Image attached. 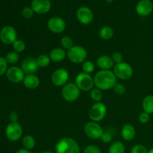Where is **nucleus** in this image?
Masks as SVG:
<instances>
[{
  "instance_id": "bb28decb",
  "label": "nucleus",
  "mask_w": 153,
  "mask_h": 153,
  "mask_svg": "<svg viewBox=\"0 0 153 153\" xmlns=\"http://www.w3.org/2000/svg\"><path fill=\"white\" fill-rule=\"evenodd\" d=\"M61 48H63L64 49H69L70 48L73 47L74 45H73V40L69 36H64L61 39Z\"/></svg>"
},
{
  "instance_id": "5701e85b",
  "label": "nucleus",
  "mask_w": 153,
  "mask_h": 153,
  "mask_svg": "<svg viewBox=\"0 0 153 153\" xmlns=\"http://www.w3.org/2000/svg\"><path fill=\"white\" fill-rule=\"evenodd\" d=\"M22 143L24 149L30 151L34 149V146H35V139L34 138L33 136L27 134V135L24 136L23 138H22Z\"/></svg>"
},
{
  "instance_id": "c85d7f7f",
  "label": "nucleus",
  "mask_w": 153,
  "mask_h": 153,
  "mask_svg": "<svg viewBox=\"0 0 153 153\" xmlns=\"http://www.w3.org/2000/svg\"><path fill=\"white\" fill-rule=\"evenodd\" d=\"M82 70L85 73L91 75L95 70V65L94 63L91 61H85V62L82 63Z\"/></svg>"
},
{
  "instance_id": "72a5a7b5",
  "label": "nucleus",
  "mask_w": 153,
  "mask_h": 153,
  "mask_svg": "<svg viewBox=\"0 0 153 153\" xmlns=\"http://www.w3.org/2000/svg\"><path fill=\"white\" fill-rule=\"evenodd\" d=\"M131 153H148V150L143 145L137 144L133 146Z\"/></svg>"
},
{
  "instance_id": "b1692460",
  "label": "nucleus",
  "mask_w": 153,
  "mask_h": 153,
  "mask_svg": "<svg viewBox=\"0 0 153 153\" xmlns=\"http://www.w3.org/2000/svg\"><path fill=\"white\" fill-rule=\"evenodd\" d=\"M99 35L102 40H110L114 36V30L110 26H104L100 30Z\"/></svg>"
},
{
  "instance_id": "4be33fe9",
  "label": "nucleus",
  "mask_w": 153,
  "mask_h": 153,
  "mask_svg": "<svg viewBox=\"0 0 153 153\" xmlns=\"http://www.w3.org/2000/svg\"><path fill=\"white\" fill-rule=\"evenodd\" d=\"M143 111L149 114H153V96L148 95L144 97L142 102Z\"/></svg>"
},
{
  "instance_id": "c756f323",
  "label": "nucleus",
  "mask_w": 153,
  "mask_h": 153,
  "mask_svg": "<svg viewBox=\"0 0 153 153\" xmlns=\"http://www.w3.org/2000/svg\"><path fill=\"white\" fill-rule=\"evenodd\" d=\"M13 46V49L14 52L19 53V52H23L25 49V43L23 40H16L14 43L12 44Z\"/></svg>"
},
{
  "instance_id": "79ce46f5",
  "label": "nucleus",
  "mask_w": 153,
  "mask_h": 153,
  "mask_svg": "<svg viewBox=\"0 0 153 153\" xmlns=\"http://www.w3.org/2000/svg\"><path fill=\"white\" fill-rule=\"evenodd\" d=\"M41 153H54V152H51V151H45V152H41Z\"/></svg>"
},
{
  "instance_id": "a19ab883",
  "label": "nucleus",
  "mask_w": 153,
  "mask_h": 153,
  "mask_svg": "<svg viewBox=\"0 0 153 153\" xmlns=\"http://www.w3.org/2000/svg\"><path fill=\"white\" fill-rule=\"evenodd\" d=\"M16 153H31L29 150L25 149H20L17 151Z\"/></svg>"
},
{
  "instance_id": "aec40b11",
  "label": "nucleus",
  "mask_w": 153,
  "mask_h": 153,
  "mask_svg": "<svg viewBox=\"0 0 153 153\" xmlns=\"http://www.w3.org/2000/svg\"><path fill=\"white\" fill-rule=\"evenodd\" d=\"M40 79L35 74L26 75L24 78L23 84L28 89H36L40 85Z\"/></svg>"
},
{
  "instance_id": "20e7f679",
  "label": "nucleus",
  "mask_w": 153,
  "mask_h": 153,
  "mask_svg": "<svg viewBox=\"0 0 153 153\" xmlns=\"http://www.w3.org/2000/svg\"><path fill=\"white\" fill-rule=\"evenodd\" d=\"M113 73L116 76L117 79L121 80H128L133 76V68L128 63L121 62L116 64L113 67Z\"/></svg>"
},
{
  "instance_id": "9d476101",
  "label": "nucleus",
  "mask_w": 153,
  "mask_h": 153,
  "mask_svg": "<svg viewBox=\"0 0 153 153\" xmlns=\"http://www.w3.org/2000/svg\"><path fill=\"white\" fill-rule=\"evenodd\" d=\"M17 33L13 27L7 25L0 31V40L4 44H13L17 39Z\"/></svg>"
},
{
  "instance_id": "f3484780",
  "label": "nucleus",
  "mask_w": 153,
  "mask_h": 153,
  "mask_svg": "<svg viewBox=\"0 0 153 153\" xmlns=\"http://www.w3.org/2000/svg\"><path fill=\"white\" fill-rule=\"evenodd\" d=\"M135 10L139 16H149L153 10V4L150 0H140L136 5Z\"/></svg>"
},
{
  "instance_id": "1a4fd4ad",
  "label": "nucleus",
  "mask_w": 153,
  "mask_h": 153,
  "mask_svg": "<svg viewBox=\"0 0 153 153\" xmlns=\"http://www.w3.org/2000/svg\"><path fill=\"white\" fill-rule=\"evenodd\" d=\"M6 137L10 141H17L22 135V128L18 122L10 123L6 127Z\"/></svg>"
},
{
  "instance_id": "37998d69",
  "label": "nucleus",
  "mask_w": 153,
  "mask_h": 153,
  "mask_svg": "<svg viewBox=\"0 0 153 153\" xmlns=\"http://www.w3.org/2000/svg\"><path fill=\"white\" fill-rule=\"evenodd\" d=\"M148 153H153V148L152 149H151L149 151H148Z\"/></svg>"
},
{
  "instance_id": "c03bdc74",
  "label": "nucleus",
  "mask_w": 153,
  "mask_h": 153,
  "mask_svg": "<svg viewBox=\"0 0 153 153\" xmlns=\"http://www.w3.org/2000/svg\"><path fill=\"white\" fill-rule=\"evenodd\" d=\"M105 1H108V2H111V1H114V0H105Z\"/></svg>"
},
{
  "instance_id": "6e6552de",
  "label": "nucleus",
  "mask_w": 153,
  "mask_h": 153,
  "mask_svg": "<svg viewBox=\"0 0 153 153\" xmlns=\"http://www.w3.org/2000/svg\"><path fill=\"white\" fill-rule=\"evenodd\" d=\"M85 133L89 138L93 140H97V139L101 138L102 134L103 133V129L101 126L99 125L96 122H88L85 124Z\"/></svg>"
},
{
  "instance_id": "39448f33",
  "label": "nucleus",
  "mask_w": 153,
  "mask_h": 153,
  "mask_svg": "<svg viewBox=\"0 0 153 153\" xmlns=\"http://www.w3.org/2000/svg\"><path fill=\"white\" fill-rule=\"evenodd\" d=\"M80 91V89L75 83H67L63 86L61 95L64 100L69 102H73L79 98Z\"/></svg>"
},
{
  "instance_id": "a211bd4d",
  "label": "nucleus",
  "mask_w": 153,
  "mask_h": 153,
  "mask_svg": "<svg viewBox=\"0 0 153 153\" xmlns=\"http://www.w3.org/2000/svg\"><path fill=\"white\" fill-rule=\"evenodd\" d=\"M97 64L101 70H110L114 66L111 57L108 55H101L97 58Z\"/></svg>"
},
{
  "instance_id": "cd10ccee",
  "label": "nucleus",
  "mask_w": 153,
  "mask_h": 153,
  "mask_svg": "<svg viewBox=\"0 0 153 153\" xmlns=\"http://www.w3.org/2000/svg\"><path fill=\"white\" fill-rule=\"evenodd\" d=\"M90 95H91V99L96 102H101L102 99V92L101 90L97 88H93L90 92Z\"/></svg>"
},
{
  "instance_id": "f257e3e1",
  "label": "nucleus",
  "mask_w": 153,
  "mask_h": 153,
  "mask_svg": "<svg viewBox=\"0 0 153 153\" xmlns=\"http://www.w3.org/2000/svg\"><path fill=\"white\" fill-rule=\"evenodd\" d=\"M96 88L102 91L113 89L117 84V77L111 70H100L94 77Z\"/></svg>"
},
{
  "instance_id": "dca6fc26",
  "label": "nucleus",
  "mask_w": 153,
  "mask_h": 153,
  "mask_svg": "<svg viewBox=\"0 0 153 153\" xmlns=\"http://www.w3.org/2000/svg\"><path fill=\"white\" fill-rule=\"evenodd\" d=\"M6 76L7 79L13 83H19L23 82L25 78V73L23 70L18 67H11L7 69L6 72Z\"/></svg>"
},
{
  "instance_id": "a878e982",
  "label": "nucleus",
  "mask_w": 153,
  "mask_h": 153,
  "mask_svg": "<svg viewBox=\"0 0 153 153\" xmlns=\"http://www.w3.org/2000/svg\"><path fill=\"white\" fill-rule=\"evenodd\" d=\"M36 59H37V62L39 67H41V68L47 67L50 64L51 62V59L50 58H49V55H45V54H41V55H39Z\"/></svg>"
},
{
  "instance_id": "7c9ffc66",
  "label": "nucleus",
  "mask_w": 153,
  "mask_h": 153,
  "mask_svg": "<svg viewBox=\"0 0 153 153\" xmlns=\"http://www.w3.org/2000/svg\"><path fill=\"white\" fill-rule=\"evenodd\" d=\"M19 55L17 52H10L7 54L5 57V59L7 63L9 64H16L19 61Z\"/></svg>"
},
{
  "instance_id": "58836bf2",
  "label": "nucleus",
  "mask_w": 153,
  "mask_h": 153,
  "mask_svg": "<svg viewBox=\"0 0 153 153\" xmlns=\"http://www.w3.org/2000/svg\"><path fill=\"white\" fill-rule=\"evenodd\" d=\"M149 118H150V117H149V114L143 111L142 112V113H140V115H139L138 120L140 123L145 124V123H147L149 122Z\"/></svg>"
},
{
  "instance_id": "0eeeda50",
  "label": "nucleus",
  "mask_w": 153,
  "mask_h": 153,
  "mask_svg": "<svg viewBox=\"0 0 153 153\" xmlns=\"http://www.w3.org/2000/svg\"><path fill=\"white\" fill-rule=\"evenodd\" d=\"M106 114H107V107L104 103L99 102H95L91 106L88 115L91 121L98 123L105 117Z\"/></svg>"
},
{
  "instance_id": "6ab92c4d",
  "label": "nucleus",
  "mask_w": 153,
  "mask_h": 153,
  "mask_svg": "<svg viewBox=\"0 0 153 153\" xmlns=\"http://www.w3.org/2000/svg\"><path fill=\"white\" fill-rule=\"evenodd\" d=\"M136 134L135 128L131 124H126L121 130V136L126 141H130L134 138Z\"/></svg>"
},
{
  "instance_id": "c9c22d12",
  "label": "nucleus",
  "mask_w": 153,
  "mask_h": 153,
  "mask_svg": "<svg viewBox=\"0 0 153 153\" xmlns=\"http://www.w3.org/2000/svg\"><path fill=\"white\" fill-rule=\"evenodd\" d=\"M100 139H101L103 143H108L111 142L112 139H113V136H112L111 133L109 132V131H103Z\"/></svg>"
},
{
  "instance_id": "7ed1b4c3",
  "label": "nucleus",
  "mask_w": 153,
  "mask_h": 153,
  "mask_svg": "<svg viewBox=\"0 0 153 153\" xmlns=\"http://www.w3.org/2000/svg\"><path fill=\"white\" fill-rule=\"evenodd\" d=\"M67 55L69 60L74 64H82L86 61L88 58V52L82 46H73L67 50Z\"/></svg>"
},
{
  "instance_id": "ea45409f",
  "label": "nucleus",
  "mask_w": 153,
  "mask_h": 153,
  "mask_svg": "<svg viewBox=\"0 0 153 153\" xmlns=\"http://www.w3.org/2000/svg\"><path fill=\"white\" fill-rule=\"evenodd\" d=\"M9 120L10 123H16L18 120V114L16 112L12 111L9 114Z\"/></svg>"
},
{
  "instance_id": "e433bc0d",
  "label": "nucleus",
  "mask_w": 153,
  "mask_h": 153,
  "mask_svg": "<svg viewBox=\"0 0 153 153\" xmlns=\"http://www.w3.org/2000/svg\"><path fill=\"white\" fill-rule=\"evenodd\" d=\"M112 60H113L114 63L115 64H119V63L123 62V55L121 52H115L112 54L111 56Z\"/></svg>"
},
{
  "instance_id": "9b49d317",
  "label": "nucleus",
  "mask_w": 153,
  "mask_h": 153,
  "mask_svg": "<svg viewBox=\"0 0 153 153\" xmlns=\"http://www.w3.org/2000/svg\"><path fill=\"white\" fill-rule=\"evenodd\" d=\"M69 80V73L64 68L57 69L52 73L51 81L55 86H64Z\"/></svg>"
},
{
  "instance_id": "4c0bfd02",
  "label": "nucleus",
  "mask_w": 153,
  "mask_h": 153,
  "mask_svg": "<svg viewBox=\"0 0 153 153\" xmlns=\"http://www.w3.org/2000/svg\"><path fill=\"white\" fill-rule=\"evenodd\" d=\"M84 153H102L100 148L95 145H90L88 146L84 150Z\"/></svg>"
},
{
  "instance_id": "423d86ee",
  "label": "nucleus",
  "mask_w": 153,
  "mask_h": 153,
  "mask_svg": "<svg viewBox=\"0 0 153 153\" xmlns=\"http://www.w3.org/2000/svg\"><path fill=\"white\" fill-rule=\"evenodd\" d=\"M75 84L77 85L80 91L87 92L91 91L94 88V80L91 75L82 72L76 76Z\"/></svg>"
},
{
  "instance_id": "f03ea898",
  "label": "nucleus",
  "mask_w": 153,
  "mask_h": 153,
  "mask_svg": "<svg viewBox=\"0 0 153 153\" xmlns=\"http://www.w3.org/2000/svg\"><path fill=\"white\" fill-rule=\"evenodd\" d=\"M55 153H80V146L72 137H63L55 145Z\"/></svg>"
},
{
  "instance_id": "2eb2a0df",
  "label": "nucleus",
  "mask_w": 153,
  "mask_h": 153,
  "mask_svg": "<svg viewBox=\"0 0 153 153\" xmlns=\"http://www.w3.org/2000/svg\"><path fill=\"white\" fill-rule=\"evenodd\" d=\"M31 7L34 13L45 14L50 10L52 4L50 0H32Z\"/></svg>"
},
{
  "instance_id": "412c9836",
  "label": "nucleus",
  "mask_w": 153,
  "mask_h": 153,
  "mask_svg": "<svg viewBox=\"0 0 153 153\" xmlns=\"http://www.w3.org/2000/svg\"><path fill=\"white\" fill-rule=\"evenodd\" d=\"M67 56V52L63 48L57 47L52 49L49 53V58L53 62H61Z\"/></svg>"
},
{
  "instance_id": "f704fd0d",
  "label": "nucleus",
  "mask_w": 153,
  "mask_h": 153,
  "mask_svg": "<svg viewBox=\"0 0 153 153\" xmlns=\"http://www.w3.org/2000/svg\"><path fill=\"white\" fill-rule=\"evenodd\" d=\"M7 70V62L5 58L0 57V76L4 74Z\"/></svg>"
},
{
  "instance_id": "393cba45",
  "label": "nucleus",
  "mask_w": 153,
  "mask_h": 153,
  "mask_svg": "<svg viewBox=\"0 0 153 153\" xmlns=\"http://www.w3.org/2000/svg\"><path fill=\"white\" fill-rule=\"evenodd\" d=\"M125 145L120 141H116L112 143L108 149V153H125Z\"/></svg>"
},
{
  "instance_id": "2f4dec72",
  "label": "nucleus",
  "mask_w": 153,
  "mask_h": 153,
  "mask_svg": "<svg viewBox=\"0 0 153 153\" xmlns=\"http://www.w3.org/2000/svg\"><path fill=\"white\" fill-rule=\"evenodd\" d=\"M34 11L31 7H25L22 10V16L25 19H31L34 16Z\"/></svg>"
},
{
  "instance_id": "f8f14e48",
  "label": "nucleus",
  "mask_w": 153,
  "mask_h": 153,
  "mask_svg": "<svg viewBox=\"0 0 153 153\" xmlns=\"http://www.w3.org/2000/svg\"><path fill=\"white\" fill-rule=\"evenodd\" d=\"M66 22L63 18L59 16L51 17L47 22V27L50 31L55 34H61L66 28Z\"/></svg>"
},
{
  "instance_id": "473e14b6",
  "label": "nucleus",
  "mask_w": 153,
  "mask_h": 153,
  "mask_svg": "<svg viewBox=\"0 0 153 153\" xmlns=\"http://www.w3.org/2000/svg\"><path fill=\"white\" fill-rule=\"evenodd\" d=\"M113 90L117 95H123L126 92V87L123 84L117 83L113 88Z\"/></svg>"
},
{
  "instance_id": "ddd939ff",
  "label": "nucleus",
  "mask_w": 153,
  "mask_h": 153,
  "mask_svg": "<svg viewBox=\"0 0 153 153\" xmlns=\"http://www.w3.org/2000/svg\"><path fill=\"white\" fill-rule=\"evenodd\" d=\"M76 18L82 25H89L94 20V13L88 7L82 6L76 11Z\"/></svg>"
},
{
  "instance_id": "4468645a",
  "label": "nucleus",
  "mask_w": 153,
  "mask_h": 153,
  "mask_svg": "<svg viewBox=\"0 0 153 153\" xmlns=\"http://www.w3.org/2000/svg\"><path fill=\"white\" fill-rule=\"evenodd\" d=\"M39 68L40 67L37 64V59L33 57L25 58L21 64V69L26 75L35 74Z\"/></svg>"
}]
</instances>
